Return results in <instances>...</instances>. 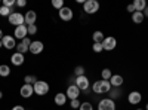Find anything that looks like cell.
I'll use <instances>...</instances> for the list:
<instances>
[{
	"label": "cell",
	"instance_id": "1",
	"mask_svg": "<svg viewBox=\"0 0 148 110\" xmlns=\"http://www.w3.org/2000/svg\"><path fill=\"white\" fill-rule=\"evenodd\" d=\"M111 83H110V80H96L93 85H92V89H93V92L95 94H107V92H110L111 91Z\"/></svg>",
	"mask_w": 148,
	"mask_h": 110
},
{
	"label": "cell",
	"instance_id": "2",
	"mask_svg": "<svg viewBox=\"0 0 148 110\" xmlns=\"http://www.w3.org/2000/svg\"><path fill=\"white\" fill-rule=\"evenodd\" d=\"M33 88H34V92L37 95H46L49 92V83L45 82V80H37L33 85Z\"/></svg>",
	"mask_w": 148,
	"mask_h": 110
},
{
	"label": "cell",
	"instance_id": "3",
	"mask_svg": "<svg viewBox=\"0 0 148 110\" xmlns=\"http://www.w3.org/2000/svg\"><path fill=\"white\" fill-rule=\"evenodd\" d=\"M9 24H12V26H15V27H19L22 26V24H25V21H24V15L21 14V12H12V14L9 15L8 18Z\"/></svg>",
	"mask_w": 148,
	"mask_h": 110
},
{
	"label": "cell",
	"instance_id": "4",
	"mask_svg": "<svg viewBox=\"0 0 148 110\" xmlns=\"http://www.w3.org/2000/svg\"><path fill=\"white\" fill-rule=\"evenodd\" d=\"M83 10L86 12V14H95V12L99 10V3L96 2V0H86L84 5H83Z\"/></svg>",
	"mask_w": 148,
	"mask_h": 110
},
{
	"label": "cell",
	"instance_id": "5",
	"mask_svg": "<svg viewBox=\"0 0 148 110\" xmlns=\"http://www.w3.org/2000/svg\"><path fill=\"white\" fill-rule=\"evenodd\" d=\"M117 45V40L113 36H107V37L102 40V49L104 51H113Z\"/></svg>",
	"mask_w": 148,
	"mask_h": 110
},
{
	"label": "cell",
	"instance_id": "6",
	"mask_svg": "<svg viewBox=\"0 0 148 110\" xmlns=\"http://www.w3.org/2000/svg\"><path fill=\"white\" fill-rule=\"evenodd\" d=\"M98 110H116V103L111 98H104L98 104Z\"/></svg>",
	"mask_w": 148,
	"mask_h": 110
},
{
	"label": "cell",
	"instance_id": "7",
	"mask_svg": "<svg viewBox=\"0 0 148 110\" xmlns=\"http://www.w3.org/2000/svg\"><path fill=\"white\" fill-rule=\"evenodd\" d=\"M89 79H88V76H79V77H76V86L80 89V91H88L89 89Z\"/></svg>",
	"mask_w": 148,
	"mask_h": 110
},
{
	"label": "cell",
	"instance_id": "8",
	"mask_svg": "<svg viewBox=\"0 0 148 110\" xmlns=\"http://www.w3.org/2000/svg\"><path fill=\"white\" fill-rule=\"evenodd\" d=\"M58 15H59V18L62 19V21H71L74 14H73V9H71V8L64 6L62 9H59V10H58Z\"/></svg>",
	"mask_w": 148,
	"mask_h": 110
},
{
	"label": "cell",
	"instance_id": "9",
	"mask_svg": "<svg viewBox=\"0 0 148 110\" xmlns=\"http://www.w3.org/2000/svg\"><path fill=\"white\" fill-rule=\"evenodd\" d=\"M43 49H45L43 42H40V40H34V42H31L30 49H28V51H30L33 55H39V54H42V52H43Z\"/></svg>",
	"mask_w": 148,
	"mask_h": 110
},
{
	"label": "cell",
	"instance_id": "10",
	"mask_svg": "<svg viewBox=\"0 0 148 110\" xmlns=\"http://www.w3.org/2000/svg\"><path fill=\"white\" fill-rule=\"evenodd\" d=\"M65 95H67V98H70V100H77L79 95H80V89L76 86V83H74V85H70V86L67 88Z\"/></svg>",
	"mask_w": 148,
	"mask_h": 110
},
{
	"label": "cell",
	"instance_id": "11",
	"mask_svg": "<svg viewBox=\"0 0 148 110\" xmlns=\"http://www.w3.org/2000/svg\"><path fill=\"white\" fill-rule=\"evenodd\" d=\"M30 45H31V40L28 39V37H25V39H24V40H21L18 45H16V48H15V49H16V52H19V54H25L28 49H30Z\"/></svg>",
	"mask_w": 148,
	"mask_h": 110
},
{
	"label": "cell",
	"instance_id": "12",
	"mask_svg": "<svg viewBox=\"0 0 148 110\" xmlns=\"http://www.w3.org/2000/svg\"><path fill=\"white\" fill-rule=\"evenodd\" d=\"M19 94L22 98H30V97L34 94V88H33V85H28V83H24L21 89H19Z\"/></svg>",
	"mask_w": 148,
	"mask_h": 110
},
{
	"label": "cell",
	"instance_id": "13",
	"mask_svg": "<svg viewBox=\"0 0 148 110\" xmlns=\"http://www.w3.org/2000/svg\"><path fill=\"white\" fill-rule=\"evenodd\" d=\"M28 31H27V26L22 24L19 27H15V39H19V40H24L25 37H28Z\"/></svg>",
	"mask_w": 148,
	"mask_h": 110
},
{
	"label": "cell",
	"instance_id": "14",
	"mask_svg": "<svg viewBox=\"0 0 148 110\" xmlns=\"http://www.w3.org/2000/svg\"><path fill=\"white\" fill-rule=\"evenodd\" d=\"M2 43H3V48H6V49H14V48H16L14 36H3Z\"/></svg>",
	"mask_w": 148,
	"mask_h": 110
},
{
	"label": "cell",
	"instance_id": "15",
	"mask_svg": "<svg viewBox=\"0 0 148 110\" xmlns=\"http://www.w3.org/2000/svg\"><path fill=\"white\" fill-rule=\"evenodd\" d=\"M127 101H129L130 104H139V103L142 101V95H141V92H138V91H132V92L127 95Z\"/></svg>",
	"mask_w": 148,
	"mask_h": 110
},
{
	"label": "cell",
	"instance_id": "16",
	"mask_svg": "<svg viewBox=\"0 0 148 110\" xmlns=\"http://www.w3.org/2000/svg\"><path fill=\"white\" fill-rule=\"evenodd\" d=\"M24 61H25V58H24V55L19 54V52L12 54V57H10V63L14 64V66H16V67L22 66V64H24Z\"/></svg>",
	"mask_w": 148,
	"mask_h": 110
},
{
	"label": "cell",
	"instance_id": "17",
	"mask_svg": "<svg viewBox=\"0 0 148 110\" xmlns=\"http://www.w3.org/2000/svg\"><path fill=\"white\" fill-rule=\"evenodd\" d=\"M36 19H37V14L34 10H28L25 15H24V21H25L27 27L28 26H33V24H36Z\"/></svg>",
	"mask_w": 148,
	"mask_h": 110
},
{
	"label": "cell",
	"instance_id": "18",
	"mask_svg": "<svg viewBox=\"0 0 148 110\" xmlns=\"http://www.w3.org/2000/svg\"><path fill=\"white\" fill-rule=\"evenodd\" d=\"M123 76L121 75H113L111 76V79H110V83H111V86L113 88H120L121 85H123Z\"/></svg>",
	"mask_w": 148,
	"mask_h": 110
},
{
	"label": "cell",
	"instance_id": "19",
	"mask_svg": "<svg viewBox=\"0 0 148 110\" xmlns=\"http://www.w3.org/2000/svg\"><path fill=\"white\" fill-rule=\"evenodd\" d=\"M67 95L65 94H62V92H58L56 95H55V104L56 106H59V107H62L65 103H67Z\"/></svg>",
	"mask_w": 148,
	"mask_h": 110
},
{
	"label": "cell",
	"instance_id": "20",
	"mask_svg": "<svg viewBox=\"0 0 148 110\" xmlns=\"http://www.w3.org/2000/svg\"><path fill=\"white\" fill-rule=\"evenodd\" d=\"M133 8H135V12H144L145 8H147V2L145 0H135Z\"/></svg>",
	"mask_w": 148,
	"mask_h": 110
},
{
	"label": "cell",
	"instance_id": "21",
	"mask_svg": "<svg viewBox=\"0 0 148 110\" xmlns=\"http://www.w3.org/2000/svg\"><path fill=\"white\" fill-rule=\"evenodd\" d=\"M144 14H142V12H133V14H132V21L135 22V24H141L142 21H144Z\"/></svg>",
	"mask_w": 148,
	"mask_h": 110
},
{
	"label": "cell",
	"instance_id": "22",
	"mask_svg": "<svg viewBox=\"0 0 148 110\" xmlns=\"http://www.w3.org/2000/svg\"><path fill=\"white\" fill-rule=\"evenodd\" d=\"M92 37H93V43H102V40L105 39V36H104L102 31H95Z\"/></svg>",
	"mask_w": 148,
	"mask_h": 110
},
{
	"label": "cell",
	"instance_id": "23",
	"mask_svg": "<svg viewBox=\"0 0 148 110\" xmlns=\"http://www.w3.org/2000/svg\"><path fill=\"white\" fill-rule=\"evenodd\" d=\"M9 75H10V67L6 66V64L0 66V76H2V77H8Z\"/></svg>",
	"mask_w": 148,
	"mask_h": 110
},
{
	"label": "cell",
	"instance_id": "24",
	"mask_svg": "<svg viewBox=\"0 0 148 110\" xmlns=\"http://www.w3.org/2000/svg\"><path fill=\"white\" fill-rule=\"evenodd\" d=\"M111 76H113V73H111L110 68H104V70L101 71V77H102V80H110Z\"/></svg>",
	"mask_w": 148,
	"mask_h": 110
},
{
	"label": "cell",
	"instance_id": "25",
	"mask_svg": "<svg viewBox=\"0 0 148 110\" xmlns=\"http://www.w3.org/2000/svg\"><path fill=\"white\" fill-rule=\"evenodd\" d=\"M12 14V9L10 8H6V6H0V15H2V17H8L9 18V15Z\"/></svg>",
	"mask_w": 148,
	"mask_h": 110
},
{
	"label": "cell",
	"instance_id": "26",
	"mask_svg": "<svg viewBox=\"0 0 148 110\" xmlns=\"http://www.w3.org/2000/svg\"><path fill=\"white\" fill-rule=\"evenodd\" d=\"M24 82L28 83V85H34V83L37 82V77H36V76H33V75H27L25 77H24Z\"/></svg>",
	"mask_w": 148,
	"mask_h": 110
},
{
	"label": "cell",
	"instance_id": "27",
	"mask_svg": "<svg viewBox=\"0 0 148 110\" xmlns=\"http://www.w3.org/2000/svg\"><path fill=\"white\" fill-rule=\"evenodd\" d=\"M117 97H120V89H119V88H111V91H110V98L114 100V98H117Z\"/></svg>",
	"mask_w": 148,
	"mask_h": 110
},
{
	"label": "cell",
	"instance_id": "28",
	"mask_svg": "<svg viewBox=\"0 0 148 110\" xmlns=\"http://www.w3.org/2000/svg\"><path fill=\"white\" fill-rule=\"evenodd\" d=\"M74 75H76V77L84 76V67H83V66H77L76 68H74Z\"/></svg>",
	"mask_w": 148,
	"mask_h": 110
},
{
	"label": "cell",
	"instance_id": "29",
	"mask_svg": "<svg viewBox=\"0 0 148 110\" xmlns=\"http://www.w3.org/2000/svg\"><path fill=\"white\" fill-rule=\"evenodd\" d=\"M52 6L55 8V9H62L64 8V0H53V2H52Z\"/></svg>",
	"mask_w": 148,
	"mask_h": 110
},
{
	"label": "cell",
	"instance_id": "30",
	"mask_svg": "<svg viewBox=\"0 0 148 110\" xmlns=\"http://www.w3.org/2000/svg\"><path fill=\"white\" fill-rule=\"evenodd\" d=\"M79 110H93V107H92V104L90 103H82L80 104V107H79Z\"/></svg>",
	"mask_w": 148,
	"mask_h": 110
},
{
	"label": "cell",
	"instance_id": "31",
	"mask_svg": "<svg viewBox=\"0 0 148 110\" xmlns=\"http://www.w3.org/2000/svg\"><path fill=\"white\" fill-rule=\"evenodd\" d=\"M92 49H93V52H98V54L102 52V51H104V49H102V43H93Z\"/></svg>",
	"mask_w": 148,
	"mask_h": 110
},
{
	"label": "cell",
	"instance_id": "32",
	"mask_svg": "<svg viewBox=\"0 0 148 110\" xmlns=\"http://www.w3.org/2000/svg\"><path fill=\"white\" fill-rule=\"evenodd\" d=\"M14 5H16L15 0H3V6H6V8H12Z\"/></svg>",
	"mask_w": 148,
	"mask_h": 110
},
{
	"label": "cell",
	"instance_id": "33",
	"mask_svg": "<svg viewBox=\"0 0 148 110\" xmlns=\"http://www.w3.org/2000/svg\"><path fill=\"white\" fill-rule=\"evenodd\" d=\"M27 31H28V34H36V33H37L36 24H33V26H28V27H27Z\"/></svg>",
	"mask_w": 148,
	"mask_h": 110
},
{
	"label": "cell",
	"instance_id": "34",
	"mask_svg": "<svg viewBox=\"0 0 148 110\" xmlns=\"http://www.w3.org/2000/svg\"><path fill=\"white\" fill-rule=\"evenodd\" d=\"M80 104H82V103L79 101V98H77V100H71V103H70V106H71L73 109H79Z\"/></svg>",
	"mask_w": 148,
	"mask_h": 110
},
{
	"label": "cell",
	"instance_id": "35",
	"mask_svg": "<svg viewBox=\"0 0 148 110\" xmlns=\"http://www.w3.org/2000/svg\"><path fill=\"white\" fill-rule=\"evenodd\" d=\"M25 5H27L25 0H16V6H18V8H24Z\"/></svg>",
	"mask_w": 148,
	"mask_h": 110
},
{
	"label": "cell",
	"instance_id": "36",
	"mask_svg": "<svg viewBox=\"0 0 148 110\" xmlns=\"http://www.w3.org/2000/svg\"><path fill=\"white\" fill-rule=\"evenodd\" d=\"M12 110H25V109H24V106H15V107H12Z\"/></svg>",
	"mask_w": 148,
	"mask_h": 110
},
{
	"label": "cell",
	"instance_id": "37",
	"mask_svg": "<svg viewBox=\"0 0 148 110\" xmlns=\"http://www.w3.org/2000/svg\"><path fill=\"white\" fill-rule=\"evenodd\" d=\"M127 12H132V14L135 12V8H133V5H129V6H127Z\"/></svg>",
	"mask_w": 148,
	"mask_h": 110
},
{
	"label": "cell",
	"instance_id": "38",
	"mask_svg": "<svg viewBox=\"0 0 148 110\" xmlns=\"http://www.w3.org/2000/svg\"><path fill=\"white\" fill-rule=\"evenodd\" d=\"M142 14H144V17H147V18H148V6L145 8V10L142 12Z\"/></svg>",
	"mask_w": 148,
	"mask_h": 110
},
{
	"label": "cell",
	"instance_id": "39",
	"mask_svg": "<svg viewBox=\"0 0 148 110\" xmlns=\"http://www.w3.org/2000/svg\"><path fill=\"white\" fill-rule=\"evenodd\" d=\"M2 39H3V31L0 30V40H2Z\"/></svg>",
	"mask_w": 148,
	"mask_h": 110
},
{
	"label": "cell",
	"instance_id": "40",
	"mask_svg": "<svg viewBox=\"0 0 148 110\" xmlns=\"http://www.w3.org/2000/svg\"><path fill=\"white\" fill-rule=\"evenodd\" d=\"M2 98H3V92H2V91H0V100H2Z\"/></svg>",
	"mask_w": 148,
	"mask_h": 110
},
{
	"label": "cell",
	"instance_id": "41",
	"mask_svg": "<svg viewBox=\"0 0 148 110\" xmlns=\"http://www.w3.org/2000/svg\"><path fill=\"white\" fill-rule=\"evenodd\" d=\"M3 46V43H2V40H0V48H2Z\"/></svg>",
	"mask_w": 148,
	"mask_h": 110
},
{
	"label": "cell",
	"instance_id": "42",
	"mask_svg": "<svg viewBox=\"0 0 148 110\" xmlns=\"http://www.w3.org/2000/svg\"><path fill=\"white\" fill-rule=\"evenodd\" d=\"M145 110H148V103H147V106H145Z\"/></svg>",
	"mask_w": 148,
	"mask_h": 110
},
{
	"label": "cell",
	"instance_id": "43",
	"mask_svg": "<svg viewBox=\"0 0 148 110\" xmlns=\"http://www.w3.org/2000/svg\"><path fill=\"white\" fill-rule=\"evenodd\" d=\"M136 110H144V109H136Z\"/></svg>",
	"mask_w": 148,
	"mask_h": 110
}]
</instances>
